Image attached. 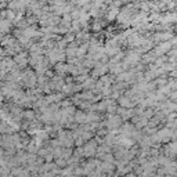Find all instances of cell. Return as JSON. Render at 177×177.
I'll return each mask as SVG.
<instances>
[{"instance_id":"6da1fadb","label":"cell","mask_w":177,"mask_h":177,"mask_svg":"<svg viewBox=\"0 0 177 177\" xmlns=\"http://www.w3.org/2000/svg\"><path fill=\"white\" fill-rule=\"evenodd\" d=\"M83 150H84V156H91V155H94L98 150L97 143H96L94 140H91V141H89V143L83 147Z\"/></svg>"},{"instance_id":"7a4b0ae2","label":"cell","mask_w":177,"mask_h":177,"mask_svg":"<svg viewBox=\"0 0 177 177\" xmlns=\"http://www.w3.org/2000/svg\"><path fill=\"white\" fill-rule=\"evenodd\" d=\"M108 127L109 129H116L122 124V118L119 115H111L109 116V121H108Z\"/></svg>"},{"instance_id":"3957f363","label":"cell","mask_w":177,"mask_h":177,"mask_svg":"<svg viewBox=\"0 0 177 177\" xmlns=\"http://www.w3.org/2000/svg\"><path fill=\"white\" fill-rule=\"evenodd\" d=\"M170 49H172V43H169V41H163V43H161L159 46H156L155 53H156V56H163V54H165L166 51H169Z\"/></svg>"},{"instance_id":"277c9868","label":"cell","mask_w":177,"mask_h":177,"mask_svg":"<svg viewBox=\"0 0 177 177\" xmlns=\"http://www.w3.org/2000/svg\"><path fill=\"white\" fill-rule=\"evenodd\" d=\"M172 136H173V132H172L169 127L162 129V130L158 133V137H159V140H161V141H166V140H169Z\"/></svg>"},{"instance_id":"5b68a950","label":"cell","mask_w":177,"mask_h":177,"mask_svg":"<svg viewBox=\"0 0 177 177\" xmlns=\"http://www.w3.org/2000/svg\"><path fill=\"white\" fill-rule=\"evenodd\" d=\"M56 72L58 75H64V73L69 72V65L64 64V62H58V64H56Z\"/></svg>"},{"instance_id":"8992f818","label":"cell","mask_w":177,"mask_h":177,"mask_svg":"<svg viewBox=\"0 0 177 177\" xmlns=\"http://www.w3.org/2000/svg\"><path fill=\"white\" fill-rule=\"evenodd\" d=\"M118 102H119V104H121L123 108H129V107L132 108V107L134 105V102L132 101V98H129V97H121Z\"/></svg>"},{"instance_id":"52a82bcc","label":"cell","mask_w":177,"mask_h":177,"mask_svg":"<svg viewBox=\"0 0 177 177\" xmlns=\"http://www.w3.org/2000/svg\"><path fill=\"white\" fill-rule=\"evenodd\" d=\"M75 121L78 122V123H86L87 122V113L82 112V111H78V112L75 113Z\"/></svg>"},{"instance_id":"ba28073f","label":"cell","mask_w":177,"mask_h":177,"mask_svg":"<svg viewBox=\"0 0 177 177\" xmlns=\"http://www.w3.org/2000/svg\"><path fill=\"white\" fill-rule=\"evenodd\" d=\"M11 27V21H8V19H1V22H0V28H1V32L6 33L8 29Z\"/></svg>"},{"instance_id":"9c48e42d","label":"cell","mask_w":177,"mask_h":177,"mask_svg":"<svg viewBox=\"0 0 177 177\" xmlns=\"http://www.w3.org/2000/svg\"><path fill=\"white\" fill-rule=\"evenodd\" d=\"M121 14V10H118V8H111V10H108V14H107V18L109 19V21H112L116 15Z\"/></svg>"},{"instance_id":"30bf717a","label":"cell","mask_w":177,"mask_h":177,"mask_svg":"<svg viewBox=\"0 0 177 177\" xmlns=\"http://www.w3.org/2000/svg\"><path fill=\"white\" fill-rule=\"evenodd\" d=\"M165 151H167L170 155H177V141L176 143L169 144V145L165 148Z\"/></svg>"},{"instance_id":"8fae6325","label":"cell","mask_w":177,"mask_h":177,"mask_svg":"<svg viewBox=\"0 0 177 177\" xmlns=\"http://www.w3.org/2000/svg\"><path fill=\"white\" fill-rule=\"evenodd\" d=\"M113 170V165L111 162H102L101 163V172H107V173H111Z\"/></svg>"},{"instance_id":"7c38bea8","label":"cell","mask_w":177,"mask_h":177,"mask_svg":"<svg viewBox=\"0 0 177 177\" xmlns=\"http://www.w3.org/2000/svg\"><path fill=\"white\" fill-rule=\"evenodd\" d=\"M22 118H27V119H29V122H32L35 118V112L32 109H27V111L22 112Z\"/></svg>"},{"instance_id":"4fadbf2b","label":"cell","mask_w":177,"mask_h":177,"mask_svg":"<svg viewBox=\"0 0 177 177\" xmlns=\"http://www.w3.org/2000/svg\"><path fill=\"white\" fill-rule=\"evenodd\" d=\"M100 118L96 115V113L90 112V113H87V122H93V121H98Z\"/></svg>"},{"instance_id":"5bb4252c","label":"cell","mask_w":177,"mask_h":177,"mask_svg":"<svg viewBox=\"0 0 177 177\" xmlns=\"http://www.w3.org/2000/svg\"><path fill=\"white\" fill-rule=\"evenodd\" d=\"M6 15H7L8 21H13V19L15 18V11L14 10H7V11H6Z\"/></svg>"},{"instance_id":"9a60e30c","label":"cell","mask_w":177,"mask_h":177,"mask_svg":"<svg viewBox=\"0 0 177 177\" xmlns=\"http://www.w3.org/2000/svg\"><path fill=\"white\" fill-rule=\"evenodd\" d=\"M75 39V35L73 33H68V35H65V38H64V40L67 41V43H72V40Z\"/></svg>"},{"instance_id":"2e32d148","label":"cell","mask_w":177,"mask_h":177,"mask_svg":"<svg viewBox=\"0 0 177 177\" xmlns=\"http://www.w3.org/2000/svg\"><path fill=\"white\" fill-rule=\"evenodd\" d=\"M56 165L60 166V167H62V166L67 165V161H65L64 158H60V159H56Z\"/></svg>"},{"instance_id":"e0dca14e","label":"cell","mask_w":177,"mask_h":177,"mask_svg":"<svg viewBox=\"0 0 177 177\" xmlns=\"http://www.w3.org/2000/svg\"><path fill=\"white\" fill-rule=\"evenodd\" d=\"M83 141H84V140H83L82 137H78V138L75 140V144L78 145V147H82V143H83Z\"/></svg>"},{"instance_id":"ac0fdd59","label":"cell","mask_w":177,"mask_h":177,"mask_svg":"<svg viewBox=\"0 0 177 177\" xmlns=\"http://www.w3.org/2000/svg\"><path fill=\"white\" fill-rule=\"evenodd\" d=\"M101 27H102V25L100 22H96L94 25H93V29H94V30H101Z\"/></svg>"},{"instance_id":"d6986e66","label":"cell","mask_w":177,"mask_h":177,"mask_svg":"<svg viewBox=\"0 0 177 177\" xmlns=\"http://www.w3.org/2000/svg\"><path fill=\"white\" fill-rule=\"evenodd\" d=\"M172 76H177V69H176V71L172 72Z\"/></svg>"},{"instance_id":"ffe728a7","label":"cell","mask_w":177,"mask_h":177,"mask_svg":"<svg viewBox=\"0 0 177 177\" xmlns=\"http://www.w3.org/2000/svg\"><path fill=\"white\" fill-rule=\"evenodd\" d=\"M78 177H80V176H78Z\"/></svg>"},{"instance_id":"44dd1931","label":"cell","mask_w":177,"mask_h":177,"mask_svg":"<svg viewBox=\"0 0 177 177\" xmlns=\"http://www.w3.org/2000/svg\"><path fill=\"white\" fill-rule=\"evenodd\" d=\"M143 177H144V176H143Z\"/></svg>"}]
</instances>
